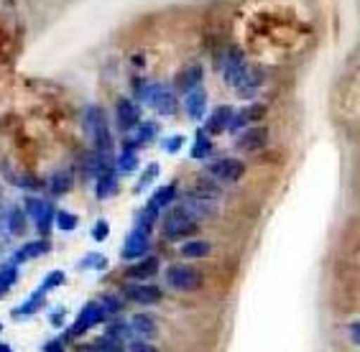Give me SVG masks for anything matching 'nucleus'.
<instances>
[{"instance_id":"1","label":"nucleus","mask_w":360,"mask_h":352,"mask_svg":"<svg viewBox=\"0 0 360 352\" xmlns=\"http://www.w3.org/2000/svg\"><path fill=\"white\" fill-rule=\"evenodd\" d=\"M215 67L220 77L238 92V95L248 97L261 87V77L250 70L248 59L238 51V48H222L215 56Z\"/></svg>"},{"instance_id":"2","label":"nucleus","mask_w":360,"mask_h":352,"mask_svg":"<svg viewBox=\"0 0 360 352\" xmlns=\"http://www.w3.org/2000/svg\"><path fill=\"white\" fill-rule=\"evenodd\" d=\"M84 128H87V136L95 145L97 156H112V133L103 107H97V105L84 107Z\"/></svg>"},{"instance_id":"3","label":"nucleus","mask_w":360,"mask_h":352,"mask_svg":"<svg viewBox=\"0 0 360 352\" xmlns=\"http://www.w3.org/2000/svg\"><path fill=\"white\" fill-rule=\"evenodd\" d=\"M161 228H164L167 240H184V237L197 233V220L184 207H174L172 212H167Z\"/></svg>"},{"instance_id":"4","label":"nucleus","mask_w":360,"mask_h":352,"mask_svg":"<svg viewBox=\"0 0 360 352\" xmlns=\"http://www.w3.org/2000/svg\"><path fill=\"white\" fill-rule=\"evenodd\" d=\"M141 100L148 107H153L159 115H174L176 112V95H174V90L164 87V84H148Z\"/></svg>"},{"instance_id":"5","label":"nucleus","mask_w":360,"mask_h":352,"mask_svg":"<svg viewBox=\"0 0 360 352\" xmlns=\"http://www.w3.org/2000/svg\"><path fill=\"white\" fill-rule=\"evenodd\" d=\"M167 283L174 291H197L202 286V273L192 266H172L167 268Z\"/></svg>"},{"instance_id":"6","label":"nucleus","mask_w":360,"mask_h":352,"mask_svg":"<svg viewBox=\"0 0 360 352\" xmlns=\"http://www.w3.org/2000/svg\"><path fill=\"white\" fill-rule=\"evenodd\" d=\"M207 174L212 179L222 181V184H238L245 174V164L238 159H217L207 164Z\"/></svg>"},{"instance_id":"7","label":"nucleus","mask_w":360,"mask_h":352,"mask_svg":"<svg viewBox=\"0 0 360 352\" xmlns=\"http://www.w3.org/2000/svg\"><path fill=\"white\" fill-rule=\"evenodd\" d=\"M105 317H108V311H105L103 301H92V304H87L82 311H79V317L75 319V325H72V330H70V337H79V334H84L87 330H92V327L100 325Z\"/></svg>"},{"instance_id":"8","label":"nucleus","mask_w":360,"mask_h":352,"mask_svg":"<svg viewBox=\"0 0 360 352\" xmlns=\"http://www.w3.org/2000/svg\"><path fill=\"white\" fill-rule=\"evenodd\" d=\"M125 299H131L133 304H141V306L159 304L161 289L148 281H136V283H131V286H125Z\"/></svg>"},{"instance_id":"9","label":"nucleus","mask_w":360,"mask_h":352,"mask_svg":"<svg viewBox=\"0 0 360 352\" xmlns=\"http://www.w3.org/2000/svg\"><path fill=\"white\" fill-rule=\"evenodd\" d=\"M148 245H151V240H148V230L133 228L131 233H128V237H125V245H123V250H120V256H123L125 261H139V258L146 256Z\"/></svg>"},{"instance_id":"10","label":"nucleus","mask_w":360,"mask_h":352,"mask_svg":"<svg viewBox=\"0 0 360 352\" xmlns=\"http://www.w3.org/2000/svg\"><path fill=\"white\" fill-rule=\"evenodd\" d=\"M115 123H118L120 131L131 133L136 125L141 123V107L136 100H128V97H120L118 105H115Z\"/></svg>"},{"instance_id":"11","label":"nucleus","mask_w":360,"mask_h":352,"mask_svg":"<svg viewBox=\"0 0 360 352\" xmlns=\"http://www.w3.org/2000/svg\"><path fill=\"white\" fill-rule=\"evenodd\" d=\"M266 143H269V131H266L264 125H250V128H245V131L238 136L236 148L243 153H253V151H258V148H264Z\"/></svg>"},{"instance_id":"12","label":"nucleus","mask_w":360,"mask_h":352,"mask_svg":"<svg viewBox=\"0 0 360 352\" xmlns=\"http://www.w3.org/2000/svg\"><path fill=\"white\" fill-rule=\"evenodd\" d=\"M156 273H159V258H153V256L139 258V261L128 268V278H131V281H148V278L156 276Z\"/></svg>"},{"instance_id":"13","label":"nucleus","mask_w":360,"mask_h":352,"mask_svg":"<svg viewBox=\"0 0 360 352\" xmlns=\"http://www.w3.org/2000/svg\"><path fill=\"white\" fill-rule=\"evenodd\" d=\"M184 110L192 120H202L205 117V110H207V92L197 87V90L187 92L184 95Z\"/></svg>"},{"instance_id":"14","label":"nucleus","mask_w":360,"mask_h":352,"mask_svg":"<svg viewBox=\"0 0 360 352\" xmlns=\"http://www.w3.org/2000/svg\"><path fill=\"white\" fill-rule=\"evenodd\" d=\"M264 115H266V107H264V105H258V103L248 105V107H243V110L238 112V115H233L228 131H240V128H245V125L258 123V120H261Z\"/></svg>"},{"instance_id":"15","label":"nucleus","mask_w":360,"mask_h":352,"mask_svg":"<svg viewBox=\"0 0 360 352\" xmlns=\"http://www.w3.org/2000/svg\"><path fill=\"white\" fill-rule=\"evenodd\" d=\"M202 79H205V72H202L200 64H192V67H187L184 72H179V77H176V87H179L184 95L192 90H197L202 84Z\"/></svg>"},{"instance_id":"16","label":"nucleus","mask_w":360,"mask_h":352,"mask_svg":"<svg viewBox=\"0 0 360 352\" xmlns=\"http://www.w3.org/2000/svg\"><path fill=\"white\" fill-rule=\"evenodd\" d=\"M233 107L230 105H222V107H217L212 115H210L207 120V133H225L230 128V120H233Z\"/></svg>"},{"instance_id":"17","label":"nucleus","mask_w":360,"mask_h":352,"mask_svg":"<svg viewBox=\"0 0 360 352\" xmlns=\"http://www.w3.org/2000/svg\"><path fill=\"white\" fill-rule=\"evenodd\" d=\"M49 250H51V242L49 240H34V242H26L18 253H15L13 263H26L31 258H39V256H46Z\"/></svg>"},{"instance_id":"18","label":"nucleus","mask_w":360,"mask_h":352,"mask_svg":"<svg viewBox=\"0 0 360 352\" xmlns=\"http://www.w3.org/2000/svg\"><path fill=\"white\" fill-rule=\"evenodd\" d=\"M115 169H118V174H123V176L139 169V153H136L133 145H123V151L115 156Z\"/></svg>"},{"instance_id":"19","label":"nucleus","mask_w":360,"mask_h":352,"mask_svg":"<svg viewBox=\"0 0 360 352\" xmlns=\"http://www.w3.org/2000/svg\"><path fill=\"white\" fill-rule=\"evenodd\" d=\"M44 299H46V291L39 286V289L31 294V296L26 299L21 304V309H13V319H21V317H31L34 311H39V306L44 304Z\"/></svg>"},{"instance_id":"20","label":"nucleus","mask_w":360,"mask_h":352,"mask_svg":"<svg viewBox=\"0 0 360 352\" xmlns=\"http://www.w3.org/2000/svg\"><path fill=\"white\" fill-rule=\"evenodd\" d=\"M153 136H156V123H151V120H143V123H139L136 128H133V136L131 141H128V145H146L151 143Z\"/></svg>"},{"instance_id":"21","label":"nucleus","mask_w":360,"mask_h":352,"mask_svg":"<svg viewBox=\"0 0 360 352\" xmlns=\"http://www.w3.org/2000/svg\"><path fill=\"white\" fill-rule=\"evenodd\" d=\"M131 332H136L141 337H153L156 334V322L148 314H136L131 319Z\"/></svg>"},{"instance_id":"22","label":"nucleus","mask_w":360,"mask_h":352,"mask_svg":"<svg viewBox=\"0 0 360 352\" xmlns=\"http://www.w3.org/2000/svg\"><path fill=\"white\" fill-rule=\"evenodd\" d=\"M72 184H75V179H72V171L70 169H62V171H56L54 176H51V181H49V189L54 194H67L72 189Z\"/></svg>"},{"instance_id":"23","label":"nucleus","mask_w":360,"mask_h":352,"mask_svg":"<svg viewBox=\"0 0 360 352\" xmlns=\"http://www.w3.org/2000/svg\"><path fill=\"white\" fill-rule=\"evenodd\" d=\"M179 250L184 258H207L212 248H210L207 240H189V242H184Z\"/></svg>"},{"instance_id":"24","label":"nucleus","mask_w":360,"mask_h":352,"mask_svg":"<svg viewBox=\"0 0 360 352\" xmlns=\"http://www.w3.org/2000/svg\"><path fill=\"white\" fill-rule=\"evenodd\" d=\"M15 281H18V266L15 263H8L6 268H0V296H6L8 291L13 289Z\"/></svg>"},{"instance_id":"25","label":"nucleus","mask_w":360,"mask_h":352,"mask_svg":"<svg viewBox=\"0 0 360 352\" xmlns=\"http://www.w3.org/2000/svg\"><path fill=\"white\" fill-rule=\"evenodd\" d=\"M212 153V141L205 131H197V138H194L192 145V159H207Z\"/></svg>"},{"instance_id":"26","label":"nucleus","mask_w":360,"mask_h":352,"mask_svg":"<svg viewBox=\"0 0 360 352\" xmlns=\"http://www.w3.org/2000/svg\"><path fill=\"white\" fill-rule=\"evenodd\" d=\"M192 197H200V200H210V202H215L217 197H220V189L212 184V181H197L192 187Z\"/></svg>"},{"instance_id":"27","label":"nucleus","mask_w":360,"mask_h":352,"mask_svg":"<svg viewBox=\"0 0 360 352\" xmlns=\"http://www.w3.org/2000/svg\"><path fill=\"white\" fill-rule=\"evenodd\" d=\"M77 268H87V270H105L108 268V258L103 253H87V256L79 258Z\"/></svg>"},{"instance_id":"28","label":"nucleus","mask_w":360,"mask_h":352,"mask_svg":"<svg viewBox=\"0 0 360 352\" xmlns=\"http://www.w3.org/2000/svg\"><path fill=\"white\" fill-rule=\"evenodd\" d=\"M174 197H176V187H174V184H167V187H161L159 192L153 194L151 204H153V207L164 209V207H169V204H172Z\"/></svg>"},{"instance_id":"29","label":"nucleus","mask_w":360,"mask_h":352,"mask_svg":"<svg viewBox=\"0 0 360 352\" xmlns=\"http://www.w3.org/2000/svg\"><path fill=\"white\" fill-rule=\"evenodd\" d=\"M159 212H161V209L153 207L151 202H148V204H146V209L141 212V217H139V228H143V230H148V233H151V228L159 222Z\"/></svg>"},{"instance_id":"30","label":"nucleus","mask_w":360,"mask_h":352,"mask_svg":"<svg viewBox=\"0 0 360 352\" xmlns=\"http://www.w3.org/2000/svg\"><path fill=\"white\" fill-rule=\"evenodd\" d=\"M95 352H125L123 339L105 334L103 339H97V342H95Z\"/></svg>"},{"instance_id":"31","label":"nucleus","mask_w":360,"mask_h":352,"mask_svg":"<svg viewBox=\"0 0 360 352\" xmlns=\"http://www.w3.org/2000/svg\"><path fill=\"white\" fill-rule=\"evenodd\" d=\"M54 222H56V228L64 230V233H72V230L79 225V220H77V214L67 212V209H62V212H56L54 214Z\"/></svg>"},{"instance_id":"32","label":"nucleus","mask_w":360,"mask_h":352,"mask_svg":"<svg viewBox=\"0 0 360 352\" xmlns=\"http://www.w3.org/2000/svg\"><path fill=\"white\" fill-rule=\"evenodd\" d=\"M54 207H51V204H46V209H44L41 214H39V217H36V230H39V233L41 235H49V230H51V225H54Z\"/></svg>"},{"instance_id":"33","label":"nucleus","mask_w":360,"mask_h":352,"mask_svg":"<svg viewBox=\"0 0 360 352\" xmlns=\"http://www.w3.org/2000/svg\"><path fill=\"white\" fill-rule=\"evenodd\" d=\"M8 225H11V233L13 235H21L23 230H26V212H21L18 207L11 209V220H8Z\"/></svg>"},{"instance_id":"34","label":"nucleus","mask_w":360,"mask_h":352,"mask_svg":"<svg viewBox=\"0 0 360 352\" xmlns=\"http://www.w3.org/2000/svg\"><path fill=\"white\" fill-rule=\"evenodd\" d=\"M64 283V273L62 270H51V273H46V278H44V283H41V289L46 291H54V289H59Z\"/></svg>"},{"instance_id":"35","label":"nucleus","mask_w":360,"mask_h":352,"mask_svg":"<svg viewBox=\"0 0 360 352\" xmlns=\"http://www.w3.org/2000/svg\"><path fill=\"white\" fill-rule=\"evenodd\" d=\"M108 235H110V225H108V220H97L95 228H92V240L103 242V240H108Z\"/></svg>"},{"instance_id":"36","label":"nucleus","mask_w":360,"mask_h":352,"mask_svg":"<svg viewBox=\"0 0 360 352\" xmlns=\"http://www.w3.org/2000/svg\"><path fill=\"white\" fill-rule=\"evenodd\" d=\"M108 334H110V337L125 339V337H128V334H131V327L125 325V322H112V325L108 327Z\"/></svg>"},{"instance_id":"37","label":"nucleus","mask_w":360,"mask_h":352,"mask_svg":"<svg viewBox=\"0 0 360 352\" xmlns=\"http://www.w3.org/2000/svg\"><path fill=\"white\" fill-rule=\"evenodd\" d=\"M44 209H46V202H41V200H34V197H28L26 200V212L31 214V217H39V214L44 212Z\"/></svg>"},{"instance_id":"38","label":"nucleus","mask_w":360,"mask_h":352,"mask_svg":"<svg viewBox=\"0 0 360 352\" xmlns=\"http://www.w3.org/2000/svg\"><path fill=\"white\" fill-rule=\"evenodd\" d=\"M181 143H184V136H169V138H164L161 148H164L167 153H176L181 148Z\"/></svg>"},{"instance_id":"39","label":"nucleus","mask_w":360,"mask_h":352,"mask_svg":"<svg viewBox=\"0 0 360 352\" xmlns=\"http://www.w3.org/2000/svg\"><path fill=\"white\" fill-rule=\"evenodd\" d=\"M156 174H159V166H156V164H151V166H148V169H146V174H143V176H141L139 192H141V189H143V187H148V184H151V181L156 179Z\"/></svg>"},{"instance_id":"40","label":"nucleus","mask_w":360,"mask_h":352,"mask_svg":"<svg viewBox=\"0 0 360 352\" xmlns=\"http://www.w3.org/2000/svg\"><path fill=\"white\" fill-rule=\"evenodd\" d=\"M103 306L108 314H112V311H120L123 301H120V296H103Z\"/></svg>"},{"instance_id":"41","label":"nucleus","mask_w":360,"mask_h":352,"mask_svg":"<svg viewBox=\"0 0 360 352\" xmlns=\"http://www.w3.org/2000/svg\"><path fill=\"white\" fill-rule=\"evenodd\" d=\"M131 352H159V350H156L153 345H148V342H133Z\"/></svg>"},{"instance_id":"42","label":"nucleus","mask_w":360,"mask_h":352,"mask_svg":"<svg viewBox=\"0 0 360 352\" xmlns=\"http://www.w3.org/2000/svg\"><path fill=\"white\" fill-rule=\"evenodd\" d=\"M350 337H353L355 345H360V322H355V325H350Z\"/></svg>"},{"instance_id":"43","label":"nucleus","mask_w":360,"mask_h":352,"mask_svg":"<svg viewBox=\"0 0 360 352\" xmlns=\"http://www.w3.org/2000/svg\"><path fill=\"white\" fill-rule=\"evenodd\" d=\"M44 352H64V347H62L59 339H54V342H49V345L44 347Z\"/></svg>"},{"instance_id":"44","label":"nucleus","mask_w":360,"mask_h":352,"mask_svg":"<svg viewBox=\"0 0 360 352\" xmlns=\"http://www.w3.org/2000/svg\"><path fill=\"white\" fill-rule=\"evenodd\" d=\"M62 319H64V311H56V314H51V322H54V325H59Z\"/></svg>"},{"instance_id":"45","label":"nucleus","mask_w":360,"mask_h":352,"mask_svg":"<svg viewBox=\"0 0 360 352\" xmlns=\"http://www.w3.org/2000/svg\"><path fill=\"white\" fill-rule=\"evenodd\" d=\"M0 352H11V347H8V345H0Z\"/></svg>"}]
</instances>
